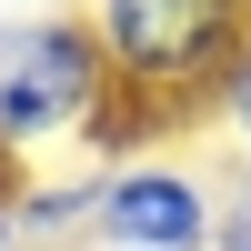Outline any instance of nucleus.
<instances>
[{"label": "nucleus", "mask_w": 251, "mask_h": 251, "mask_svg": "<svg viewBox=\"0 0 251 251\" xmlns=\"http://www.w3.org/2000/svg\"><path fill=\"white\" fill-rule=\"evenodd\" d=\"M100 60L161 121L221 111V80L251 50V0H80Z\"/></svg>", "instance_id": "nucleus-1"}, {"label": "nucleus", "mask_w": 251, "mask_h": 251, "mask_svg": "<svg viewBox=\"0 0 251 251\" xmlns=\"http://www.w3.org/2000/svg\"><path fill=\"white\" fill-rule=\"evenodd\" d=\"M111 60H100L80 10H30L0 20V151H40V141H91L111 111Z\"/></svg>", "instance_id": "nucleus-2"}, {"label": "nucleus", "mask_w": 251, "mask_h": 251, "mask_svg": "<svg viewBox=\"0 0 251 251\" xmlns=\"http://www.w3.org/2000/svg\"><path fill=\"white\" fill-rule=\"evenodd\" d=\"M100 251H211L221 241V201L201 191L181 161H121L100 181Z\"/></svg>", "instance_id": "nucleus-3"}, {"label": "nucleus", "mask_w": 251, "mask_h": 251, "mask_svg": "<svg viewBox=\"0 0 251 251\" xmlns=\"http://www.w3.org/2000/svg\"><path fill=\"white\" fill-rule=\"evenodd\" d=\"M100 181H111V171L20 191V231H30V241H91V231H100Z\"/></svg>", "instance_id": "nucleus-4"}, {"label": "nucleus", "mask_w": 251, "mask_h": 251, "mask_svg": "<svg viewBox=\"0 0 251 251\" xmlns=\"http://www.w3.org/2000/svg\"><path fill=\"white\" fill-rule=\"evenodd\" d=\"M221 121L241 131V151H251V50L231 60V80H221Z\"/></svg>", "instance_id": "nucleus-5"}, {"label": "nucleus", "mask_w": 251, "mask_h": 251, "mask_svg": "<svg viewBox=\"0 0 251 251\" xmlns=\"http://www.w3.org/2000/svg\"><path fill=\"white\" fill-rule=\"evenodd\" d=\"M211 251H251V191L221 201V241H211Z\"/></svg>", "instance_id": "nucleus-6"}, {"label": "nucleus", "mask_w": 251, "mask_h": 251, "mask_svg": "<svg viewBox=\"0 0 251 251\" xmlns=\"http://www.w3.org/2000/svg\"><path fill=\"white\" fill-rule=\"evenodd\" d=\"M30 231H20V201H0V251H20Z\"/></svg>", "instance_id": "nucleus-7"}, {"label": "nucleus", "mask_w": 251, "mask_h": 251, "mask_svg": "<svg viewBox=\"0 0 251 251\" xmlns=\"http://www.w3.org/2000/svg\"><path fill=\"white\" fill-rule=\"evenodd\" d=\"M241 191H251V151H241Z\"/></svg>", "instance_id": "nucleus-8"}]
</instances>
